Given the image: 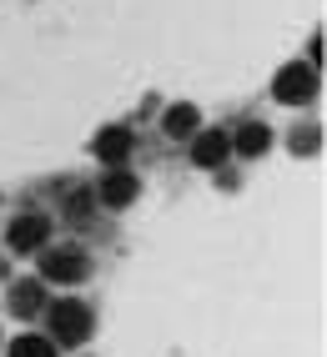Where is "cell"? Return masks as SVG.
I'll return each mask as SVG.
<instances>
[{"mask_svg": "<svg viewBox=\"0 0 327 357\" xmlns=\"http://www.w3.org/2000/svg\"><path fill=\"white\" fill-rule=\"evenodd\" d=\"M45 307V282L40 277H26V282H15L10 287V312L15 317H36Z\"/></svg>", "mask_w": 327, "mask_h": 357, "instance_id": "obj_8", "label": "cell"}, {"mask_svg": "<svg viewBox=\"0 0 327 357\" xmlns=\"http://www.w3.org/2000/svg\"><path fill=\"white\" fill-rule=\"evenodd\" d=\"M45 327H51V342H61V347H81V342H91V327H96V317H91L86 302L61 297V302L45 307Z\"/></svg>", "mask_w": 327, "mask_h": 357, "instance_id": "obj_1", "label": "cell"}, {"mask_svg": "<svg viewBox=\"0 0 327 357\" xmlns=\"http://www.w3.org/2000/svg\"><path fill=\"white\" fill-rule=\"evenodd\" d=\"M10 252H40L45 242H51V217H40V211H26V217L10 222Z\"/></svg>", "mask_w": 327, "mask_h": 357, "instance_id": "obj_5", "label": "cell"}, {"mask_svg": "<svg viewBox=\"0 0 327 357\" xmlns=\"http://www.w3.org/2000/svg\"><path fill=\"white\" fill-rule=\"evenodd\" d=\"M136 197H142V181H136L131 166H111V172L101 176V186H96V202L101 206H116V211L131 206Z\"/></svg>", "mask_w": 327, "mask_h": 357, "instance_id": "obj_4", "label": "cell"}, {"mask_svg": "<svg viewBox=\"0 0 327 357\" xmlns=\"http://www.w3.org/2000/svg\"><path fill=\"white\" fill-rule=\"evenodd\" d=\"M227 156H231V136H227V131H197V136H192V161H197V166L212 172V166H222Z\"/></svg>", "mask_w": 327, "mask_h": 357, "instance_id": "obj_6", "label": "cell"}, {"mask_svg": "<svg viewBox=\"0 0 327 357\" xmlns=\"http://www.w3.org/2000/svg\"><path fill=\"white\" fill-rule=\"evenodd\" d=\"M272 96L282 101V106H302V101H312L317 96V66L312 61H292L277 70V81H272Z\"/></svg>", "mask_w": 327, "mask_h": 357, "instance_id": "obj_3", "label": "cell"}, {"mask_svg": "<svg viewBox=\"0 0 327 357\" xmlns=\"http://www.w3.org/2000/svg\"><path fill=\"white\" fill-rule=\"evenodd\" d=\"M91 272V257L81 247H40V282H61V287H71Z\"/></svg>", "mask_w": 327, "mask_h": 357, "instance_id": "obj_2", "label": "cell"}, {"mask_svg": "<svg viewBox=\"0 0 327 357\" xmlns=\"http://www.w3.org/2000/svg\"><path fill=\"white\" fill-rule=\"evenodd\" d=\"M10 357H56V342L40 337V332H26V337L10 342Z\"/></svg>", "mask_w": 327, "mask_h": 357, "instance_id": "obj_11", "label": "cell"}, {"mask_svg": "<svg viewBox=\"0 0 327 357\" xmlns=\"http://www.w3.org/2000/svg\"><path fill=\"white\" fill-rule=\"evenodd\" d=\"M161 131H167V136H176V141H181V136H197V131H201V116H197V106H186V101H181V106H172L167 116H161Z\"/></svg>", "mask_w": 327, "mask_h": 357, "instance_id": "obj_10", "label": "cell"}, {"mask_svg": "<svg viewBox=\"0 0 327 357\" xmlns=\"http://www.w3.org/2000/svg\"><path fill=\"white\" fill-rule=\"evenodd\" d=\"M267 146H272V131L262 121H242L237 136H231V151H242V156H262Z\"/></svg>", "mask_w": 327, "mask_h": 357, "instance_id": "obj_9", "label": "cell"}, {"mask_svg": "<svg viewBox=\"0 0 327 357\" xmlns=\"http://www.w3.org/2000/svg\"><path fill=\"white\" fill-rule=\"evenodd\" d=\"M71 217H76V222H86V217H91V197H86V192H76V197H71Z\"/></svg>", "mask_w": 327, "mask_h": 357, "instance_id": "obj_12", "label": "cell"}, {"mask_svg": "<svg viewBox=\"0 0 327 357\" xmlns=\"http://www.w3.org/2000/svg\"><path fill=\"white\" fill-rule=\"evenodd\" d=\"M131 146H136V136H131L126 126H106V131L96 136V156H101V166H126Z\"/></svg>", "mask_w": 327, "mask_h": 357, "instance_id": "obj_7", "label": "cell"}]
</instances>
